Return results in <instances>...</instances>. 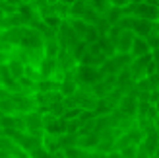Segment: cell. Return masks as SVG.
<instances>
[{
  "mask_svg": "<svg viewBox=\"0 0 159 158\" xmlns=\"http://www.w3.org/2000/svg\"><path fill=\"white\" fill-rule=\"evenodd\" d=\"M29 158H57V154H52L49 151H45L43 146H39V148H35V151L29 152Z\"/></svg>",
  "mask_w": 159,
  "mask_h": 158,
  "instance_id": "16",
  "label": "cell"
},
{
  "mask_svg": "<svg viewBox=\"0 0 159 158\" xmlns=\"http://www.w3.org/2000/svg\"><path fill=\"white\" fill-rule=\"evenodd\" d=\"M21 49H41L43 47V33L41 31L33 29L31 26L23 27V35H21V41H20Z\"/></svg>",
  "mask_w": 159,
  "mask_h": 158,
  "instance_id": "1",
  "label": "cell"
},
{
  "mask_svg": "<svg viewBox=\"0 0 159 158\" xmlns=\"http://www.w3.org/2000/svg\"><path fill=\"white\" fill-rule=\"evenodd\" d=\"M155 70H159V62H157V65H155Z\"/></svg>",
  "mask_w": 159,
  "mask_h": 158,
  "instance_id": "22",
  "label": "cell"
},
{
  "mask_svg": "<svg viewBox=\"0 0 159 158\" xmlns=\"http://www.w3.org/2000/svg\"><path fill=\"white\" fill-rule=\"evenodd\" d=\"M130 53H132V57L134 59H140V57H144V55H149V45L146 39H142V37H136L134 39V43L130 47Z\"/></svg>",
  "mask_w": 159,
  "mask_h": 158,
  "instance_id": "7",
  "label": "cell"
},
{
  "mask_svg": "<svg viewBox=\"0 0 159 158\" xmlns=\"http://www.w3.org/2000/svg\"><path fill=\"white\" fill-rule=\"evenodd\" d=\"M6 68H8V72H10V76H12V80L18 82L20 78H23V68H25V65H23L21 61H18V59L10 57V61L6 62Z\"/></svg>",
  "mask_w": 159,
  "mask_h": 158,
  "instance_id": "6",
  "label": "cell"
},
{
  "mask_svg": "<svg viewBox=\"0 0 159 158\" xmlns=\"http://www.w3.org/2000/svg\"><path fill=\"white\" fill-rule=\"evenodd\" d=\"M4 2L12 4V6H20V4H23V2H29V0H4Z\"/></svg>",
  "mask_w": 159,
  "mask_h": 158,
  "instance_id": "18",
  "label": "cell"
},
{
  "mask_svg": "<svg viewBox=\"0 0 159 158\" xmlns=\"http://www.w3.org/2000/svg\"><path fill=\"white\" fill-rule=\"evenodd\" d=\"M58 2V0H47V4H49V6H52V4H57Z\"/></svg>",
  "mask_w": 159,
  "mask_h": 158,
  "instance_id": "19",
  "label": "cell"
},
{
  "mask_svg": "<svg viewBox=\"0 0 159 158\" xmlns=\"http://www.w3.org/2000/svg\"><path fill=\"white\" fill-rule=\"evenodd\" d=\"M16 113V104L12 96L6 100H0V115H14Z\"/></svg>",
  "mask_w": 159,
  "mask_h": 158,
  "instance_id": "11",
  "label": "cell"
},
{
  "mask_svg": "<svg viewBox=\"0 0 159 158\" xmlns=\"http://www.w3.org/2000/svg\"><path fill=\"white\" fill-rule=\"evenodd\" d=\"M43 23L49 29H58L60 23H62V18H58L57 14H49V16H45V18H43Z\"/></svg>",
  "mask_w": 159,
  "mask_h": 158,
  "instance_id": "13",
  "label": "cell"
},
{
  "mask_svg": "<svg viewBox=\"0 0 159 158\" xmlns=\"http://www.w3.org/2000/svg\"><path fill=\"white\" fill-rule=\"evenodd\" d=\"M97 39H99L97 26H87V31H85V35H84L82 41H85L87 45H93V43H97Z\"/></svg>",
  "mask_w": 159,
  "mask_h": 158,
  "instance_id": "12",
  "label": "cell"
},
{
  "mask_svg": "<svg viewBox=\"0 0 159 158\" xmlns=\"http://www.w3.org/2000/svg\"><path fill=\"white\" fill-rule=\"evenodd\" d=\"M58 70V62L57 59H43L41 65H39V74H41V80H47V78H52V74Z\"/></svg>",
  "mask_w": 159,
  "mask_h": 158,
  "instance_id": "4",
  "label": "cell"
},
{
  "mask_svg": "<svg viewBox=\"0 0 159 158\" xmlns=\"http://www.w3.org/2000/svg\"><path fill=\"white\" fill-rule=\"evenodd\" d=\"M136 107H138V101L132 96H126L120 100V111H124L126 115H134L136 113Z\"/></svg>",
  "mask_w": 159,
  "mask_h": 158,
  "instance_id": "10",
  "label": "cell"
},
{
  "mask_svg": "<svg viewBox=\"0 0 159 158\" xmlns=\"http://www.w3.org/2000/svg\"><path fill=\"white\" fill-rule=\"evenodd\" d=\"M155 158H159V148H157V151H155V154H153Z\"/></svg>",
  "mask_w": 159,
  "mask_h": 158,
  "instance_id": "21",
  "label": "cell"
},
{
  "mask_svg": "<svg viewBox=\"0 0 159 158\" xmlns=\"http://www.w3.org/2000/svg\"><path fill=\"white\" fill-rule=\"evenodd\" d=\"M0 2H4V0H0Z\"/></svg>",
  "mask_w": 159,
  "mask_h": 158,
  "instance_id": "24",
  "label": "cell"
},
{
  "mask_svg": "<svg viewBox=\"0 0 159 158\" xmlns=\"http://www.w3.org/2000/svg\"><path fill=\"white\" fill-rule=\"evenodd\" d=\"M153 107H155V111H157V115H159V100L155 101V106H153Z\"/></svg>",
  "mask_w": 159,
  "mask_h": 158,
  "instance_id": "20",
  "label": "cell"
},
{
  "mask_svg": "<svg viewBox=\"0 0 159 158\" xmlns=\"http://www.w3.org/2000/svg\"><path fill=\"white\" fill-rule=\"evenodd\" d=\"M78 72H76V80H78V84H84V86H87V84H97L99 80H101V72H99V68L97 67H85V65H80L78 68Z\"/></svg>",
  "mask_w": 159,
  "mask_h": 158,
  "instance_id": "2",
  "label": "cell"
},
{
  "mask_svg": "<svg viewBox=\"0 0 159 158\" xmlns=\"http://www.w3.org/2000/svg\"><path fill=\"white\" fill-rule=\"evenodd\" d=\"M134 39H136V35H134L132 29H122L120 35H118V41H116L118 53L128 55V53H130V47H132V43H134Z\"/></svg>",
  "mask_w": 159,
  "mask_h": 158,
  "instance_id": "3",
  "label": "cell"
},
{
  "mask_svg": "<svg viewBox=\"0 0 159 158\" xmlns=\"http://www.w3.org/2000/svg\"><path fill=\"white\" fill-rule=\"evenodd\" d=\"M2 16H4V14H2V10H0V18H2Z\"/></svg>",
  "mask_w": 159,
  "mask_h": 158,
  "instance_id": "23",
  "label": "cell"
},
{
  "mask_svg": "<svg viewBox=\"0 0 159 158\" xmlns=\"http://www.w3.org/2000/svg\"><path fill=\"white\" fill-rule=\"evenodd\" d=\"M111 2H113L115 8H124V6H128L130 0H111Z\"/></svg>",
  "mask_w": 159,
  "mask_h": 158,
  "instance_id": "17",
  "label": "cell"
},
{
  "mask_svg": "<svg viewBox=\"0 0 159 158\" xmlns=\"http://www.w3.org/2000/svg\"><path fill=\"white\" fill-rule=\"evenodd\" d=\"M23 76L29 78V80H33V82H39V80H41V74H39V67L25 65V68H23Z\"/></svg>",
  "mask_w": 159,
  "mask_h": 158,
  "instance_id": "14",
  "label": "cell"
},
{
  "mask_svg": "<svg viewBox=\"0 0 159 158\" xmlns=\"http://www.w3.org/2000/svg\"><path fill=\"white\" fill-rule=\"evenodd\" d=\"M87 26H89V23H85L82 18H72V20H70V27H72V31L80 39H84L85 31H87Z\"/></svg>",
  "mask_w": 159,
  "mask_h": 158,
  "instance_id": "9",
  "label": "cell"
},
{
  "mask_svg": "<svg viewBox=\"0 0 159 158\" xmlns=\"http://www.w3.org/2000/svg\"><path fill=\"white\" fill-rule=\"evenodd\" d=\"M91 8H95V12H105L109 10V6H113V2L111 0H89Z\"/></svg>",
  "mask_w": 159,
  "mask_h": 158,
  "instance_id": "15",
  "label": "cell"
},
{
  "mask_svg": "<svg viewBox=\"0 0 159 158\" xmlns=\"http://www.w3.org/2000/svg\"><path fill=\"white\" fill-rule=\"evenodd\" d=\"M132 31L134 33H140L142 37L149 35V31H152V23H149L148 20H142V18H134V23H132Z\"/></svg>",
  "mask_w": 159,
  "mask_h": 158,
  "instance_id": "8",
  "label": "cell"
},
{
  "mask_svg": "<svg viewBox=\"0 0 159 158\" xmlns=\"http://www.w3.org/2000/svg\"><path fill=\"white\" fill-rule=\"evenodd\" d=\"M134 12H136V16H140L142 20H155L157 16H159V10L155 6H152V4H148V2H142V4H138L136 8H134Z\"/></svg>",
  "mask_w": 159,
  "mask_h": 158,
  "instance_id": "5",
  "label": "cell"
}]
</instances>
